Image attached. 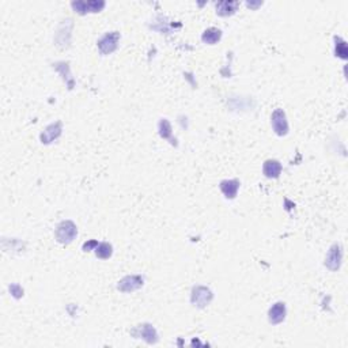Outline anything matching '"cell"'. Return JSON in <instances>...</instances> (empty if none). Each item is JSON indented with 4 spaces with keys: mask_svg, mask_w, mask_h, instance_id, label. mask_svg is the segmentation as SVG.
I'll return each mask as SVG.
<instances>
[{
    "mask_svg": "<svg viewBox=\"0 0 348 348\" xmlns=\"http://www.w3.org/2000/svg\"><path fill=\"white\" fill-rule=\"evenodd\" d=\"M76 235H78V229L75 223L71 221H63L56 229V240L63 245L71 244Z\"/></svg>",
    "mask_w": 348,
    "mask_h": 348,
    "instance_id": "1",
    "label": "cell"
},
{
    "mask_svg": "<svg viewBox=\"0 0 348 348\" xmlns=\"http://www.w3.org/2000/svg\"><path fill=\"white\" fill-rule=\"evenodd\" d=\"M214 298V294L211 291L208 287H204V286H196L192 290V295H190V302L193 303V306L196 308H206L211 303Z\"/></svg>",
    "mask_w": 348,
    "mask_h": 348,
    "instance_id": "2",
    "label": "cell"
},
{
    "mask_svg": "<svg viewBox=\"0 0 348 348\" xmlns=\"http://www.w3.org/2000/svg\"><path fill=\"white\" fill-rule=\"evenodd\" d=\"M120 33L119 32H111L103 34L98 40V49L102 55H111L117 49L120 41Z\"/></svg>",
    "mask_w": 348,
    "mask_h": 348,
    "instance_id": "3",
    "label": "cell"
},
{
    "mask_svg": "<svg viewBox=\"0 0 348 348\" xmlns=\"http://www.w3.org/2000/svg\"><path fill=\"white\" fill-rule=\"evenodd\" d=\"M130 335L136 339H143L148 344H155L158 341V333H157L154 327L150 324L138 325L136 328L130 331Z\"/></svg>",
    "mask_w": 348,
    "mask_h": 348,
    "instance_id": "4",
    "label": "cell"
},
{
    "mask_svg": "<svg viewBox=\"0 0 348 348\" xmlns=\"http://www.w3.org/2000/svg\"><path fill=\"white\" fill-rule=\"evenodd\" d=\"M271 125H272L275 134L279 135V136H286L289 134V123H287L286 113L283 109L273 111L272 116H271Z\"/></svg>",
    "mask_w": 348,
    "mask_h": 348,
    "instance_id": "5",
    "label": "cell"
},
{
    "mask_svg": "<svg viewBox=\"0 0 348 348\" xmlns=\"http://www.w3.org/2000/svg\"><path fill=\"white\" fill-rule=\"evenodd\" d=\"M341 260H343V248L340 244H335L331 246V249L325 257V267L331 271H337L340 268Z\"/></svg>",
    "mask_w": 348,
    "mask_h": 348,
    "instance_id": "6",
    "label": "cell"
},
{
    "mask_svg": "<svg viewBox=\"0 0 348 348\" xmlns=\"http://www.w3.org/2000/svg\"><path fill=\"white\" fill-rule=\"evenodd\" d=\"M144 285V279L140 275H130V276H125L124 279L119 281L117 285V290L121 293H134Z\"/></svg>",
    "mask_w": 348,
    "mask_h": 348,
    "instance_id": "7",
    "label": "cell"
},
{
    "mask_svg": "<svg viewBox=\"0 0 348 348\" xmlns=\"http://www.w3.org/2000/svg\"><path fill=\"white\" fill-rule=\"evenodd\" d=\"M71 7L74 11L83 15L87 12H99L105 7V2L102 0H90V2H72Z\"/></svg>",
    "mask_w": 348,
    "mask_h": 348,
    "instance_id": "8",
    "label": "cell"
},
{
    "mask_svg": "<svg viewBox=\"0 0 348 348\" xmlns=\"http://www.w3.org/2000/svg\"><path fill=\"white\" fill-rule=\"evenodd\" d=\"M268 320L272 325H277L286 320V303L276 302L268 312Z\"/></svg>",
    "mask_w": 348,
    "mask_h": 348,
    "instance_id": "9",
    "label": "cell"
},
{
    "mask_svg": "<svg viewBox=\"0 0 348 348\" xmlns=\"http://www.w3.org/2000/svg\"><path fill=\"white\" fill-rule=\"evenodd\" d=\"M60 135H61V121H56V123L48 125L45 130L41 134V143L49 144V143H52L53 140L59 138Z\"/></svg>",
    "mask_w": 348,
    "mask_h": 348,
    "instance_id": "10",
    "label": "cell"
},
{
    "mask_svg": "<svg viewBox=\"0 0 348 348\" xmlns=\"http://www.w3.org/2000/svg\"><path fill=\"white\" fill-rule=\"evenodd\" d=\"M240 185H241V182L238 180H223L219 188H221L222 193L225 194L226 199H234L237 196Z\"/></svg>",
    "mask_w": 348,
    "mask_h": 348,
    "instance_id": "11",
    "label": "cell"
},
{
    "mask_svg": "<svg viewBox=\"0 0 348 348\" xmlns=\"http://www.w3.org/2000/svg\"><path fill=\"white\" fill-rule=\"evenodd\" d=\"M263 173L265 177L277 178L281 173V163L276 159H268L263 166Z\"/></svg>",
    "mask_w": 348,
    "mask_h": 348,
    "instance_id": "12",
    "label": "cell"
},
{
    "mask_svg": "<svg viewBox=\"0 0 348 348\" xmlns=\"http://www.w3.org/2000/svg\"><path fill=\"white\" fill-rule=\"evenodd\" d=\"M238 7H240V2H227V0L219 2L216 4V14L221 16L233 15Z\"/></svg>",
    "mask_w": 348,
    "mask_h": 348,
    "instance_id": "13",
    "label": "cell"
},
{
    "mask_svg": "<svg viewBox=\"0 0 348 348\" xmlns=\"http://www.w3.org/2000/svg\"><path fill=\"white\" fill-rule=\"evenodd\" d=\"M222 38V32L216 28H210L207 29L206 32L203 33L202 40L204 44H208V45H215L217 41Z\"/></svg>",
    "mask_w": 348,
    "mask_h": 348,
    "instance_id": "14",
    "label": "cell"
},
{
    "mask_svg": "<svg viewBox=\"0 0 348 348\" xmlns=\"http://www.w3.org/2000/svg\"><path fill=\"white\" fill-rule=\"evenodd\" d=\"M95 256L98 258H102V260H107V258L112 257V253H113V248H112L111 244L107 242H101L98 245L95 246Z\"/></svg>",
    "mask_w": 348,
    "mask_h": 348,
    "instance_id": "15",
    "label": "cell"
},
{
    "mask_svg": "<svg viewBox=\"0 0 348 348\" xmlns=\"http://www.w3.org/2000/svg\"><path fill=\"white\" fill-rule=\"evenodd\" d=\"M335 41H336V45H335V53H336L337 57H340V59L345 60V59H347V55H348L345 41L341 40L340 37H336V38H335Z\"/></svg>",
    "mask_w": 348,
    "mask_h": 348,
    "instance_id": "16",
    "label": "cell"
},
{
    "mask_svg": "<svg viewBox=\"0 0 348 348\" xmlns=\"http://www.w3.org/2000/svg\"><path fill=\"white\" fill-rule=\"evenodd\" d=\"M158 128L159 135H161L163 139H171V125L166 119H162L159 121Z\"/></svg>",
    "mask_w": 348,
    "mask_h": 348,
    "instance_id": "17",
    "label": "cell"
},
{
    "mask_svg": "<svg viewBox=\"0 0 348 348\" xmlns=\"http://www.w3.org/2000/svg\"><path fill=\"white\" fill-rule=\"evenodd\" d=\"M97 245H98V242H97V241H90L89 244L86 242V244L83 245V250H84V252H89V250H90L93 246H97Z\"/></svg>",
    "mask_w": 348,
    "mask_h": 348,
    "instance_id": "18",
    "label": "cell"
}]
</instances>
